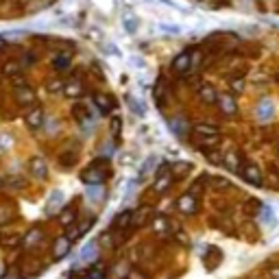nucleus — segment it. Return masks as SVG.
I'll use <instances>...</instances> for the list:
<instances>
[{
    "mask_svg": "<svg viewBox=\"0 0 279 279\" xmlns=\"http://www.w3.org/2000/svg\"><path fill=\"white\" fill-rule=\"evenodd\" d=\"M105 170H100V161H94V164L90 168H85L83 175H81V179H83L85 183H90V186H98V183L105 181Z\"/></svg>",
    "mask_w": 279,
    "mask_h": 279,
    "instance_id": "nucleus-1",
    "label": "nucleus"
},
{
    "mask_svg": "<svg viewBox=\"0 0 279 279\" xmlns=\"http://www.w3.org/2000/svg\"><path fill=\"white\" fill-rule=\"evenodd\" d=\"M240 177L249 181V183H253V186H262L264 179H262V170L258 166H253V164H245L240 168Z\"/></svg>",
    "mask_w": 279,
    "mask_h": 279,
    "instance_id": "nucleus-2",
    "label": "nucleus"
},
{
    "mask_svg": "<svg viewBox=\"0 0 279 279\" xmlns=\"http://www.w3.org/2000/svg\"><path fill=\"white\" fill-rule=\"evenodd\" d=\"M172 186V175L168 166H161L157 170V181H155V192H166Z\"/></svg>",
    "mask_w": 279,
    "mask_h": 279,
    "instance_id": "nucleus-3",
    "label": "nucleus"
},
{
    "mask_svg": "<svg viewBox=\"0 0 279 279\" xmlns=\"http://www.w3.org/2000/svg\"><path fill=\"white\" fill-rule=\"evenodd\" d=\"M70 247H72V240L68 236H59L53 242V258L55 260H61L70 253Z\"/></svg>",
    "mask_w": 279,
    "mask_h": 279,
    "instance_id": "nucleus-4",
    "label": "nucleus"
},
{
    "mask_svg": "<svg viewBox=\"0 0 279 279\" xmlns=\"http://www.w3.org/2000/svg\"><path fill=\"white\" fill-rule=\"evenodd\" d=\"M28 170H31L33 177H38V179H46L48 177V164H46V159L44 157H33L31 159V164H28Z\"/></svg>",
    "mask_w": 279,
    "mask_h": 279,
    "instance_id": "nucleus-5",
    "label": "nucleus"
},
{
    "mask_svg": "<svg viewBox=\"0 0 279 279\" xmlns=\"http://www.w3.org/2000/svg\"><path fill=\"white\" fill-rule=\"evenodd\" d=\"M24 122H26V127H28V129H40V127H42V122H44V109H42V107H33V109H28L26 116H24Z\"/></svg>",
    "mask_w": 279,
    "mask_h": 279,
    "instance_id": "nucleus-6",
    "label": "nucleus"
},
{
    "mask_svg": "<svg viewBox=\"0 0 279 279\" xmlns=\"http://www.w3.org/2000/svg\"><path fill=\"white\" fill-rule=\"evenodd\" d=\"M16 102L22 107H26V105H33L35 102V92H33V87H28V85H22L16 90Z\"/></svg>",
    "mask_w": 279,
    "mask_h": 279,
    "instance_id": "nucleus-7",
    "label": "nucleus"
},
{
    "mask_svg": "<svg viewBox=\"0 0 279 279\" xmlns=\"http://www.w3.org/2000/svg\"><path fill=\"white\" fill-rule=\"evenodd\" d=\"M42 238H44V231L40 229V227H33V229H28L26 236L22 238V247H24V249H33V247L40 245Z\"/></svg>",
    "mask_w": 279,
    "mask_h": 279,
    "instance_id": "nucleus-8",
    "label": "nucleus"
},
{
    "mask_svg": "<svg viewBox=\"0 0 279 279\" xmlns=\"http://www.w3.org/2000/svg\"><path fill=\"white\" fill-rule=\"evenodd\" d=\"M192 68V55L190 53H181L175 57V61H172V70L177 72V75H183L186 70Z\"/></svg>",
    "mask_w": 279,
    "mask_h": 279,
    "instance_id": "nucleus-9",
    "label": "nucleus"
},
{
    "mask_svg": "<svg viewBox=\"0 0 279 279\" xmlns=\"http://www.w3.org/2000/svg\"><path fill=\"white\" fill-rule=\"evenodd\" d=\"M0 245H3V249L16 251L18 247H22V236H18V233H3L0 236Z\"/></svg>",
    "mask_w": 279,
    "mask_h": 279,
    "instance_id": "nucleus-10",
    "label": "nucleus"
},
{
    "mask_svg": "<svg viewBox=\"0 0 279 279\" xmlns=\"http://www.w3.org/2000/svg\"><path fill=\"white\" fill-rule=\"evenodd\" d=\"M177 207L183 212V214H194V212H196V199L192 194H183L181 199L177 201Z\"/></svg>",
    "mask_w": 279,
    "mask_h": 279,
    "instance_id": "nucleus-11",
    "label": "nucleus"
},
{
    "mask_svg": "<svg viewBox=\"0 0 279 279\" xmlns=\"http://www.w3.org/2000/svg\"><path fill=\"white\" fill-rule=\"evenodd\" d=\"M199 96H201V100L205 102V105H214V102L218 100V94H216V90L212 85H201L199 87Z\"/></svg>",
    "mask_w": 279,
    "mask_h": 279,
    "instance_id": "nucleus-12",
    "label": "nucleus"
},
{
    "mask_svg": "<svg viewBox=\"0 0 279 279\" xmlns=\"http://www.w3.org/2000/svg\"><path fill=\"white\" fill-rule=\"evenodd\" d=\"M194 133L205 135V137H216V135H220V131H218V127H214V124L196 122V124H194Z\"/></svg>",
    "mask_w": 279,
    "mask_h": 279,
    "instance_id": "nucleus-13",
    "label": "nucleus"
},
{
    "mask_svg": "<svg viewBox=\"0 0 279 279\" xmlns=\"http://www.w3.org/2000/svg\"><path fill=\"white\" fill-rule=\"evenodd\" d=\"M94 102H96L98 109H100V112H105V114L114 107V98L112 96H105V94H94Z\"/></svg>",
    "mask_w": 279,
    "mask_h": 279,
    "instance_id": "nucleus-14",
    "label": "nucleus"
},
{
    "mask_svg": "<svg viewBox=\"0 0 279 279\" xmlns=\"http://www.w3.org/2000/svg\"><path fill=\"white\" fill-rule=\"evenodd\" d=\"M218 102H220V109H223V114H227V116L236 114V100H233V96H220Z\"/></svg>",
    "mask_w": 279,
    "mask_h": 279,
    "instance_id": "nucleus-15",
    "label": "nucleus"
},
{
    "mask_svg": "<svg viewBox=\"0 0 279 279\" xmlns=\"http://www.w3.org/2000/svg\"><path fill=\"white\" fill-rule=\"evenodd\" d=\"M131 218H133V212H122V214H118V216H116L114 218V229H124V227H127L129 223H131Z\"/></svg>",
    "mask_w": 279,
    "mask_h": 279,
    "instance_id": "nucleus-16",
    "label": "nucleus"
},
{
    "mask_svg": "<svg viewBox=\"0 0 279 279\" xmlns=\"http://www.w3.org/2000/svg\"><path fill=\"white\" fill-rule=\"evenodd\" d=\"M65 90H63V94L65 96H70V98H77V96H81L83 94V85L79 83V81H70L68 85H63Z\"/></svg>",
    "mask_w": 279,
    "mask_h": 279,
    "instance_id": "nucleus-17",
    "label": "nucleus"
},
{
    "mask_svg": "<svg viewBox=\"0 0 279 279\" xmlns=\"http://www.w3.org/2000/svg\"><path fill=\"white\" fill-rule=\"evenodd\" d=\"M75 220H77V212L72 210V207H65L59 214V223L63 227H72V225H75Z\"/></svg>",
    "mask_w": 279,
    "mask_h": 279,
    "instance_id": "nucleus-18",
    "label": "nucleus"
},
{
    "mask_svg": "<svg viewBox=\"0 0 279 279\" xmlns=\"http://www.w3.org/2000/svg\"><path fill=\"white\" fill-rule=\"evenodd\" d=\"M72 116H75V120H79V122H87V120H90V112H87V107L81 105V102H77V105L72 107Z\"/></svg>",
    "mask_w": 279,
    "mask_h": 279,
    "instance_id": "nucleus-19",
    "label": "nucleus"
},
{
    "mask_svg": "<svg viewBox=\"0 0 279 279\" xmlns=\"http://www.w3.org/2000/svg\"><path fill=\"white\" fill-rule=\"evenodd\" d=\"M258 118L260 120H268L270 116H273V102L270 100H264V102H260V107H258Z\"/></svg>",
    "mask_w": 279,
    "mask_h": 279,
    "instance_id": "nucleus-20",
    "label": "nucleus"
},
{
    "mask_svg": "<svg viewBox=\"0 0 279 279\" xmlns=\"http://www.w3.org/2000/svg\"><path fill=\"white\" fill-rule=\"evenodd\" d=\"M53 68H55V70H59V72L68 70V68H70V55H68V53L57 55L55 59H53Z\"/></svg>",
    "mask_w": 279,
    "mask_h": 279,
    "instance_id": "nucleus-21",
    "label": "nucleus"
},
{
    "mask_svg": "<svg viewBox=\"0 0 279 279\" xmlns=\"http://www.w3.org/2000/svg\"><path fill=\"white\" fill-rule=\"evenodd\" d=\"M190 170H192V164H190V161H175L172 164V172L179 175V177H183V175L190 172Z\"/></svg>",
    "mask_w": 279,
    "mask_h": 279,
    "instance_id": "nucleus-22",
    "label": "nucleus"
},
{
    "mask_svg": "<svg viewBox=\"0 0 279 279\" xmlns=\"http://www.w3.org/2000/svg\"><path fill=\"white\" fill-rule=\"evenodd\" d=\"M153 229H155L157 233H166L168 231V220L164 216H157L155 220H153Z\"/></svg>",
    "mask_w": 279,
    "mask_h": 279,
    "instance_id": "nucleus-23",
    "label": "nucleus"
},
{
    "mask_svg": "<svg viewBox=\"0 0 279 279\" xmlns=\"http://www.w3.org/2000/svg\"><path fill=\"white\" fill-rule=\"evenodd\" d=\"M20 70H22V65H20V61H16V59H11V61L5 63V72H7V75H18Z\"/></svg>",
    "mask_w": 279,
    "mask_h": 279,
    "instance_id": "nucleus-24",
    "label": "nucleus"
},
{
    "mask_svg": "<svg viewBox=\"0 0 279 279\" xmlns=\"http://www.w3.org/2000/svg\"><path fill=\"white\" fill-rule=\"evenodd\" d=\"M59 164L63 168H70L72 164H75V155H72V153H63V155H59Z\"/></svg>",
    "mask_w": 279,
    "mask_h": 279,
    "instance_id": "nucleus-25",
    "label": "nucleus"
},
{
    "mask_svg": "<svg viewBox=\"0 0 279 279\" xmlns=\"http://www.w3.org/2000/svg\"><path fill=\"white\" fill-rule=\"evenodd\" d=\"M9 216H11V212H9V205H3V207H0V225H3V223H7V220H11Z\"/></svg>",
    "mask_w": 279,
    "mask_h": 279,
    "instance_id": "nucleus-26",
    "label": "nucleus"
},
{
    "mask_svg": "<svg viewBox=\"0 0 279 279\" xmlns=\"http://www.w3.org/2000/svg\"><path fill=\"white\" fill-rule=\"evenodd\" d=\"M120 124H122L120 118H114V120H112V133H114V137L120 135Z\"/></svg>",
    "mask_w": 279,
    "mask_h": 279,
    "instance_id": "nucleus-27",
    "label": "nucleus"
},
{
    "mask_svg": "<svg viewBox=\"0 0 279 279\" xmlns=\"http://www.w3.org/2000/svg\"><path fill=\"white\" fill-rule=\"evenodd\" d=\"M264 212V220H266L268 225H273V212H270V207H260Z\"/></svg>",
    "mask_w": 279,
    "mask_h": 279,
    "instance_id": "nucleus-28",
    "label": "nucleus"
},
{
    "mask_svg": "<svg viewBox=\"0 0 279 279\" xmlns=\"http://www.w3.org/2000/svg\"><path fill=\"white\" fill-rule=\"evenodd\" d=\"M61 87H63L61 81H50V83H48V90H50V92H59Z\"/></svg>",
    "mask_w": 279,
    "mask_h": 279,
    "instance_id": "nucleus-29",
    "label": "nucleus"
},
{
    "mask_svg": "<svg viewBox=\"0 0 279 279\" xmlns=\"http://www.w3.org/2000/svg\"><path fill=\"white\" fill-rule=\"evenodd\" d=\"M153 164H155V157H149V161H146V164H144V168H142V177H144V175L151 170V168H153Z\"/></svg>",
    "mask_w": 279,
    "mask_h": 279,
    "instance_id": "nucleus-30",
    "label": "nucleus"
},
{
    "mask_svg": "<svg viewBox=\"0 0 279 279\" xmlns=\"http://www.w3.org/2000/svg\"><path fill=\"white\" fill-rule=\"evenodd\" d=\"M231 85H233V90H236V92H242V90H245V81H242V79H236Z\"/></svg>",
    "mask_w": 279,
    "mask_h": 279,
    "instance_id": "nucleus-31",
    "label": "nucleus"
},
{
    "mask_svg": "<svg viewBox=\"0 0 279 279\" xmlns=\"http://www.w3.org/2000/svg\"><path fill=\"white\" fill-rule=\"evenodd\" d=\"M127 279H149V277H146V275H142V273H137V270H131Z\"/></svg>",
    "mask_w": 279,
    "mask_h": 279,
    "instance_id": "nucleus-32",
    "label": "nucleus"
},
{
    "mask_svg": "<svg viewBox=\"0 0 279 279\" xmlns=\"http://www.w3.org/2000/svg\"><path fill=\"white\" fill-rule=\"evenodd\" d=\"M214 186H218V188H229V181H227V179H216Z\"/></svg>",
    "mask_w": 279,
    "mask_h": 279,
    "instance_id": "nucleus-33",
    "label": "nucleus"
},
{
    "mask_svg": "<svg viewBox=\"0 0 279 279\" xmlns=\"http://www.w3.org/2000/svg\"><path fill=\"white\" fill-rule=\"evenodd\" d=\"M268 277H270V279H279V266L270 270V273H268Z\"/></svg>",
    "mask_w": 279,
    "mask_h": 279,
    "instance_id": "nucleus-34",
    "label": "nucleus"
},
{
    "mask_svg": "<svg viewBox=\"0 0 279 279\" xmlns=\"http://www.w3.org/2000/svg\"><path fill=\"white\" fill-rule=\"evenodd\" d=\"M3 48H5V40H3V38H0V50H3Z\"/></svg>",
    "mask_w": 279,
    "mask_h": 279,
    "instance_id": "nucleus-35",
    "label": "nucleus"
},
{
    "mask_svg": "<svg viewBox=\"0 0 279 279\" xmlns=\"http://www.w3.org/2000/svg\"><path fill=\"white\" fill-rule=\"evenodd\" d=\"M0 188H3V179H0Z\"/></svg>",
    "mask_w": 279,
    "mask_h": 279,
    "instance_id": "nucleus-36",
    "label": "nucleus"
},
{
    "mask_svg": "<svg viewBox=\"0 0 279 279\" xmlns=\"http://www.w3.org/2000/svg\"><path fill=\"white\" fill-rule=\"evenodd\" d=\"M277 153H279V149H277Z\"/></svg>",
    "mask_w": 279,
    "mask_h": 279,
    "instance_id": "nucleus-37",
    "label": "nucleus"
}]
</instances>
